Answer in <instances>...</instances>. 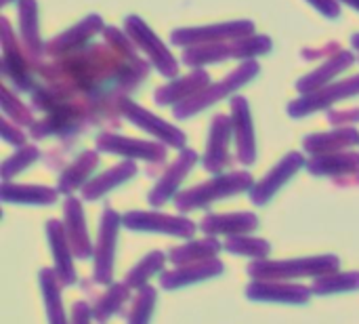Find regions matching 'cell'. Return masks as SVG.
<instances>
[{"label": "cell", "mask_w": 359, "mask_h": 324, "mask_svg": "<svg viewBox=\"0 0 359 324\" xmlns=\"http://www.w3.org/2000/svg\"><path fill=\"white\" fill-rule=\"evenodd\" d=\"M162 261H164V257H162L160 253L149 255L147 259L141 261V266H139L137 270H133V272L128 274V283H130V285H141V283H145V278H147L149 274H154V272L162 266Z\"/></svg>", "instance_id": "6da1fadb"}]
</instances>
